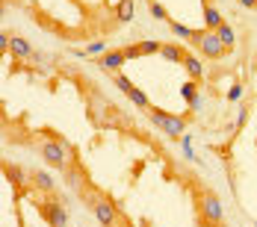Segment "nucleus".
Segmentation results:
<instances>
[{"label":"nucleus","mask_w":257,"mask_h":227,"mask_svg":"<svg viewBox=\"0 0 257 227\" xmlns=\"http://www.w3.org/2000/svg\"><path fill=\"white\" fill-rule=\"evenodd\" d=\"M118 15H121V18H127V21H130V15H133V3H130V0H124V3H121Z\"/></svg>","instance_id":"nucleus-20"},{"label":"nucleus","mask_w":257,"mask_h":227,"mask_svg":"<svg viewBox=\"0 0 257 227\" xmlns=\"http://www.w3.org/2000/svg\"><path fill=\"white\" fill-rule=\"evenodd\" d=\"M189 45H195L204 59H222V56L228 53V48L222 45V39H219L216 30H195V36H192Z\"/></svg>","instance_id":"nucleus-4"},{"label":"nucleus","mask_w":257,"mask_h":227,"mask_svg":"<svg viewBox=\"0 0 257 227\" xmlns=\"http://www.w3.org/2000/svg\"><path fill=\"white\" fill-rule=\"evenodd\" d=\"M148 12H151V18H157V21H172L169 12H166V6H163L160 0H151V3H148Z\"/></svg>","instance_id":"nucleus-17"},{"label":"nucleus","mask_w":257,"mask_h":227,"mask_svg":"<svg viewBox=\"0 0 257 227\" xmlns=\"http://www.w3.org/2000/svg\"><path fill=\"white\" fill-rule=\"evenodd\" d=\"M216 33H219V39H222V45H225V48H228V51H231V48H233V42H236V36H233L231 24H228V21H225V24L219 27V30H216Z\"/></svg>","instance_id":"nucleus-16"},{"label":"nucleus","mask_w":257,"mask_h":227,"mask_svg":"<svg viewBox=\"0 0 257 227\" xmlns=\"http://www.w3.org/2000/svg\"><path fill=\"white\" fill-rule=\"evenodd\" d=\"M39 209H42V215L48 218L51 227H68V212H65V206L56 201L53 195H48V201L39 203Z\"/></svg>","instance_id":"nucleus-5"},{"label":"nucleus","mask_w":257,"mask_h":227,"mask_svg":"<svg viewBox=\"0 0 257 227\" xmlns=\"http://www.w3.org/2000/svg\"><path fill=\"white\" fill-rule=\"evenodd\" d=\"M9 53H12L15 59H33V45H30L27 39H21V36H12Z\"/></svg>","instance_id":"nucleus-10"},{"label":"nucleus","mask_w":257,"mask_h":227,"mask_svg":"<svg viewBox=\"0 0 257 227\" xmlns=\"http://www.w3.org/2000/svg\"><path fill=\"white\" fill-rule=\"evenodd\" d=\"M183 68H186V74H189V80H195V83H201L204 80V65H201V59L198 56H186L183 59Z\"/></svg>","instance_id":"nucleus-12"},{"label":"nucleus","mask_w":257,"mask_h":227,"mask_svg":"<svg viewBox=\"0 0 257 227\" xmlns=\"http://www.w3.org/2000/svg\"><path fill=\"white\" fill-rule=\"evenodd\" d=\"M201 6H213V0H201Z\"/></svg>","instance_id":"nucleus-23"},{"label":"nucleus","mask_w":257,"mask_h":227,"mask_svg":"<svg viewBox=\"0 0 257 227\" xmlns=\"http://www.w3.org/2000/svg\"><path fill=\"white\" fill-rule=\"evenodd\" d=\"M222 24H225L222 12L216 6H204V30H219Z\"/></svg>","instance_id":"nucleus-14"},{"label":"nucleus","mask_w":257,"mask_h":227,"mask_svg":"<svg viewBox=\"0 0 257 227\" xmlns=\"http://www.w3.org/2000/svg\"><path fill=\"white\" fill-rule=\"evenodd\" d=\"M115 86L127 95V101L133 103V106H139V109H148V106H151V98H148L142 89H136V86H133L124 74H115Z\"/></svg>","instance_id":"nucleus-6"},{"label":"nucleus","mask_w":257,"mask_h":227,"mask_svg":"<svg viewBox=\"0 0 257 227\" xmlns=\"http://www.w3.org/2000/svg\"><path fill=\"white\" fill-rule=\"evenodd\" d=\"M101 51H103V45H101V42H95V45H89V51H74V53L83 56V53H101Z\"/></svg>","instance_id":"nucleus-21"},{"label":"nucleus","mask_w":257,"mask_h":227,"mask_svg":"<svg viewBox=\"0 0 257 227\" xmlns=\"http://www.w3.org/2000/svg\"><path fill=\"white\" fill-rule=\"evenodd\" d=\"M145 115L151 118V124L160 127L169 139H180L183 136V130H186V124L192 121V112H183V115H175V112H166V109H160V106H148L145 109Z\"/></svg>","instance_id":"nucleus-1"},{"label":"nucleus","mask_w":257,"mask_h":227,"mask_svg":"<svg viewBox=\"0 0 257 227\" xmlns=\"http://www.w3.org/2000/svg\"><path fill=\"white\" fill-rule=\"evenodd\" d=\"M27 174H30V186H33L36 192H42V195H53V189H56V180H53L48 171H42V168H30Z\"/></svg>","instance_id":"nucleus-9"},{"label":"nucleus","mask_w":257,"mask_h":227,"mask_svg":"<svg viewBox=\"0 0 257 227\" xmlns=\"http://www.w3.org/2000/svg\"><path fill=\"white\" fill-rule=\"evenodd\" d=\"M180 95H183V101L189 103V112L198 109V83H195V80H189V83L180 89Z\"/></svg>","instance_id":"nucleus-13"},{"label":"nucleus","mask_w":257,"mask_h":227,"mask_svg":"<svg viewBox=\"0 0 257 227\" xmlns=\"http://www.w3.org/2000/svg\"><path fill=\"white\" fill-rule=\"evenodd\" d=\"M254 224H257V221H254Z\"/></svg>","instance_id":"nucleus-24"},{"label":"nucleus","mask_w":257,"mask_h":227,"mask_svg":"<svg viewBox=\"0 0 257 227\" xmlns=\"http://www.w3.org/2000/svg\"><path fill=\"white\" fill-rule=\"evenodd\" d=\"M86 203L92 206V212H95V218L101 221V227H118L121 224V209H118V203L109 201L106 195L89 192V195H86Z\"/></svg>","instance_id":"nucleus-3"},{"label":"nucleus","mask_w":257,"mask_h":227,"mask_svg":"<svg viewBox=\"0 0 257 227\" xmlns=\"http://www.w3.org/2000/svg\"><path fill=\"white\" fill-rule=\"evenodd\" d=\"M169 30H172L178 39H183V42H192V36H195V30H189L186 24H178V21H169Z\"/></svg>","instance_id":"nucleus-15"},{"label":"nucleus","mask_w":257,"mask_h":227,"mask_svg":"<svg viewBox=\"0 0 257 227\" xmlns=\"http://www.w3.org/2000/svg\"><path fill=\"white\" fill-rule=\"evenodd\" d=\"M239 98H242V86H239V83H233V86H231V92H228V101L236 103Z\"/></svg>","instance_id":"nucleus-19"},{"label":"nucleus","mask_w":257,"mask_h":227,"mask_svg":"<svg viewBox=\"0 0 257 227\" xmlns=\"http://www.w3.org/2000/svg\"><path fill=\"white\" fill-rule=\"evenodd\" d=\"M160 56H163V59H169V62H178V65H183V59L189 56V51H186L183 45H163Z\"/></svg>","instance_id":"nucleus-11"},{"label":"nucleus","mask_w":257,"mask_h":227,"mask_svg":"<svg viewBox=\"0 0 257 227\" xmlns=\"http://www.w3.org/2000/svg\"><path fill=\"white\" fill-rule=\"evenodd\" d=\"M124 62H127V53H124V48H112V51H103V56L98 59V65H101L103 71H109V74H121Z\"/></svg>","instance_id":"nucleus-7"},{"label":"nucleus","mask_w":257,"mask_h":227,"mask_svg":"<svg viewBox=\"0 0 257 227\" xmlns=\"http://www.w3.org/2000/svg\"><path fill=\"white\" fill-rule=\"evenodd\" d=\"M136 51H139V56L160 53V51H163V42H136Z\"/></svg>","instance_id":"nucleus-18"},{"label":"nucleus","mask_w":257,"mask_h":227,"mask_svg":"<svg viewBox=\"0 0 257 227\" xmlns=\"http://www.w3.org/2000/svg\"><path fill=\"white\" fill-rule=\"evenodd\" d=\"M195 212H198V218H201L207 227H222V221H225L219 195L210 192V189H201V186L195 189Z\"/></svg>","instance_id":"nucleus-2"},{"label":"nucleus","mask_w":257,"mask_h":227,"mask_svg":"<svg viewBox=\"0 0 257 227\" xmlns=\"http://www.w3.org/2000/svg\"><path fill=\"white\" fill-rule=\"evenodd\" d=\"M3 174H6V180L15 186V195L21 198V195L27 192V186H30V174H24L15 162H3Z\"/></svg>","instance_id":"nucleus-8"},{"label":"nucleus","mask_w":257,"mask_h":227,"mask_svg":"<svg viewBox=\"0 0 257 227\" xmlns=\"http://www.w3.org/2000/svg\"><path fill=\"white\" fill-rule=\"evenodd\" d=\"M239 6H245V9H257V0H236Z\"/></svg>","instance_id":"nucleus-22"}]
</instances>
